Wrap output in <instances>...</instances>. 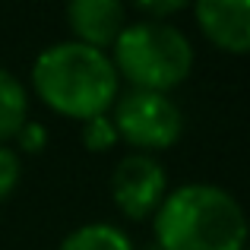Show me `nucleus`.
<instances>
[{"instance_id": "f257e3e1", "label": "nucleus", "mask_w": 250, "mask_h": 250, "mask_svg": "<svg viewBox=\"0 0 250 250\" xmlns=\"http://www.w3.org/2000/svg\"><path fill=\"white\" fill-rule=\"evenodd\" d=\"M32 85L51 111L73 121H92L111 114L121 92V76L108 51H95L80 42L48 44L32 63Z\"/></svg>"}, {"instance_id": "f03ea898", "label": "nucleus", "mask_w": 250, "mask_h": 250, "mask_svg": "<svg viewBox=\"0 0 250 250\" xmlns=\"http://www.w3.org/2000/svg\"><path fill=\"white\" fill-rule=\"evenodd\" d=\"M159 250H244L247 212L215 184H181L168 190L152 215Z\"/></svg>"}, {"instance_id": "1a4fd4ad", "label": "nucleus", "mask_w": 250, "mask_h": 250, "mask_svg": "<svg viewBox=\"0 0 250 250\" xmlns=\"http://www.w3.org/2000/svg\"><path fill=\"white\" fill-rule=\"evenodd\" d=\"M57 250H136V247L127 238V231H121L117 225L89 222V225H80L76 231H70Z\"/></svg>"}, {"instance_id": "9b49d317", "label": "nucleus", "mask_w": 250, "mask_h": 250, "mask_svg": "<svg viewBox=\"0 0 250 250\" xmlns=\"http://www.w3.org/2000/svg\"><path fill=\"white\" fill-rule=\"evenodd\" d=\"M19 177H22L19 152L10 146H0V203L13 196V190L19 187Z\"/></svg>"}, {"instance_id": "9d476101", "label": "nucleus", "mask_w": 250, "mask_h": 250, "mask_svg": "<svg viewBox=\"0 0 250 250\" xmlns=\"http://www.w3.org/2000/svg\"><path fill=\"white\" fill-rule=\"evenodd\" d=\"M117 130H114V121L111 114H98L92 121H83V146L89 152H111L117 146Z\"/></svg>"}, {"instance_id": "39448f33", "label": "nucleus", "mask_w": 250, "mask_h": 250, "mask_svg": "<svg viewBox=\"0 0 250 250\" xmlns=\"http://www.w3.org/2000/svg\"><path fill=\"white\" fill-rule=\"evenodd\" d=\"M168 196V174L155 155L130 152L111 171V200L130 222L152 219Z\"/></svg>"}, {"instance_id": "4468645a", "label": "nucleus", "mask_w": 250, "mask_h": 250, "mask_svg": "<svg viewBox=\"0 0 250 250\" xmlns=\"http://www.w3.org/2000/svg\"><path fill=\"white\" fill-rule=\"evenodd\" d=\"M244 250H250V244H247V247H244Z\"/></svg>"}, {"instance_id": "20e7f679", "label": "nucleus", "mask_w": 250, "mask_h": 250, "mask_svg": "<svg viewBox=\"0 0 250 250\" xmlns=\"http://www.w3.org/2000/svg\"><path fill=\"white\" fill-rule=\"evenodd\" d=\"M117 140L140 152H162L171 149L184 133V114L168 95L162 92H143L130 89L111 108Z\"/></svg>"}, {"instance_id": "ddd939ff", "label": "nucleus", "mask_w": 250, "mask_h": 250, "mask_svg": "<svg viewBox=\"0 0 250 250\" xmlns=\"http://www.w3.org/2000/svg\"><path fill=\"white\" fill-rule=\"evenodd\" d=\"M136 10L149 19V22H165V16H174V13H184L187 3L184 0H162V3H152V0H140Z\"/></svg>"}, {"instance_id": "0eeeda50", "label": "nucleus", "mask_w": 250, "mask_h": 250, "mask_svg": "<svg viewBox=\"0 0 250 250\" xmlns=\"http://www.w3.org/2000/svg\"><path fill=\"white\" fill-rule=\"evenodd\" d=\"M67 22L76 35L73 42L108 51L127 25V6L117 0H76L67 6Z\"/></svg>"}, {"instance_id": "f8f14e48", "label": "nucleus", "mask_w": 250, "mask_h": 250, "mask_svg": "<svg viewBox=\"0 0 250 250\" xmlns=\"http://www.w3.org/2000/svg\"><path fill=\"white\" fill-rule=\"evenodd\" d=\"M16 143H19V149L22 152H42L44 146H48V130L42 127V124H35V121H25L22 124V130L16 133Z\"/></svg>"}, {"instance_id": "423d86ee", "label": "nucleus", "mask_w": 250, "mask_h": 250, "mask_svg": "<svg viewBox=\"0 0 250 250\" xmlns=\"http://www.w3.org/2000/svg\"><path fill=\"white\" fill-rule=\"evenodd\" d=\"M200 32L225 54H250V0H200Z\"/></svg>"}, {"instance_id": "7ed1b4c3", "label": "nucleus", "mask_w": 250, "mask_h": 250, "mask_svg": "<svg viewBox=\"0 0 250 250\" xmlns=\"http://www.w3.org/2000/svg\"><path fill=\"white\" fill-rule=\"evenodd\" d=\"M193 44L171 22H127L111 48V63L133 89L168 95L193 73Z\"/></svg>"}, {"instance_id": "6e6552de", "label": "nucleus", "mask_w": 250, "mask_h": 250, "mask_svg": "<svg viewBox=\"0 0 250 250\" xmlns=\"http://www.w3.org/2000/svg\"><path fill=\"white\" fill-rule=\"evenodd\" d=\"M29 121V95L25 85L0 67V146H6V140H16V133L22 130V124Z\"/></svg>"}]
</instances>
